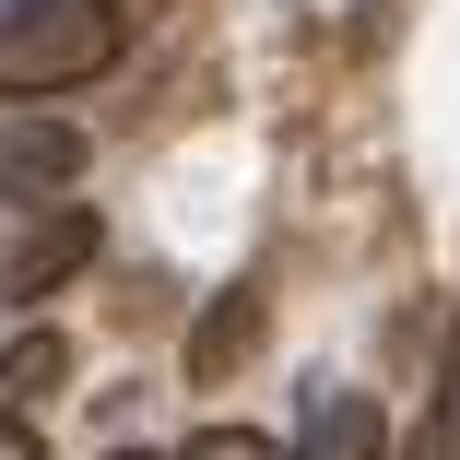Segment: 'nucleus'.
I'll return each instance as SVG.
<instances>
[{"mask_svg":"<svg viewBox=\"0 0 460 460\" xmlns=\"http://www.w3.org/2000/svg\"><path fill=\"white\" fill-rule=\"evenodd\" d=\"M119 48H130L119 0H48V13L0 24V83L13 95H59V83H95Z\"/></svg>","mask_w":460,"mask_h":460,"instance_id":"nucleus-1","label":"nucleus"},{"mask_svg":"<svg viewBox=\"0 0 460 460\" xmlns=\"http://www.w3.org/2000/svg\"><path fill=\"white\" fill-rule=\"evenodd\" d=\"M95 260V213H36V201H13V260H0V296L13 307H36L48 284H71V271Z\"/></svg>","mask_w":460,"mask_h":460,"instance_id":"nucleus-2","label":"nucleus"},{"mask_svg":"<svg viewBox=\"0 0 460 460\" xmlns=\"http://www.w3.org/2000/svg\"><path fill=\"white\" fill-rule=\"evenodd\" d=\"M0 177H13V201H48V190H71V177H83V130H71V119H36V107H13V130H0Z\"/></svg>","mask_w":460,"mask_h":460,"instance_id":"nucleus-3","label":"nucleus"},{"mask_svg":"<svg viewBox=\"0 0 460 460\" xmlns=\"http://www.w3.org/2000/svg\"><path fill=\"white\" fill-rule=\"evenodd\" d=\"M296 460H378V402H366V390H319Z\"/></svg>","mask_w":460,"mask_h":460,"instance_id":"nucleus-4","label":"nucleus"},{"mask_svg":"<svg viewBox=\"0 0 460 460\" xmlns=\"http://www.w3.org/2000/svg\"><path fill=\"white\" fill-rule=\"evenodd\" d=\"M248 342H260V296L236 284V296H213V307H201V331H190V378H225Z\"/></svg>","mask_w":460,"mask_h":460,"instance_id":"nucleus-5","label":"nucleus"},{"mask_svg":"<svg viewBox=\"0 0 460 460\" xmlns=\"http://www.w3.org/2000/svg\"><path fill=\"white\" fill-rule=\"evenodd\" d=\"M402 460H460V331H448V354H437V378H425V413H413Z\"/></svg>","mask_w":460,"mask_h":460,"instance_id":"nucleus-6","label":"nucleus"},{"mask_svg":"<svg viewBox=\"0 0 460 460\" xmlns=\"http://www.w3.org/2000/svg\"><path fill=\"white\" fill-rule=\"evenodd\" d=\"M59 378H71L59 331H24V342H13V378H0V390H13V413H36V390H59Z\"/></svg>","mask_w":460,"mask_h":460,"instance_id":"nucleus-7","label":"nucleus"},{"mask_svg":"<svg viewBox=\"0 0 460 460\" xmlns=\"http://www.w3.org/2000/svg\"><path fill=\"white\" fill-rule=\"evenodd\" d=\"M177 460H284V448H271V437H248V425H213V437H190V448H177Z\"/></svg>","mask_w":460,"mask_h":460,"instance_id":"nucleus-8","label":"nucleus"},{"mask_svg":"<svg viewBox=\"0 0 460 460\" xmlns=\"http://www.w3.org/2000/svg\"><path fill=\"white\" fill-rule=\"evenodd\" d=\"M0 460H48V448H36V413H13V425H0Z\"/></svg>","mask_w":460,"mask_h":460,"instance_id":"nucleus-9","label":"nucleus"},{"mask_svg":"<svg viewBox=\"0 0 460 460\" xmlns=\"http://www.w3.org/2000/svg\"><path fill=\"white\" fill-rule=\"evenodd\" d=\"M107 460H142V448H107Z\"/></svg>","mask_w":460,"mask_h":460,"instance_id":"nucleus-10","label":"nucleus"}]
</instances>
